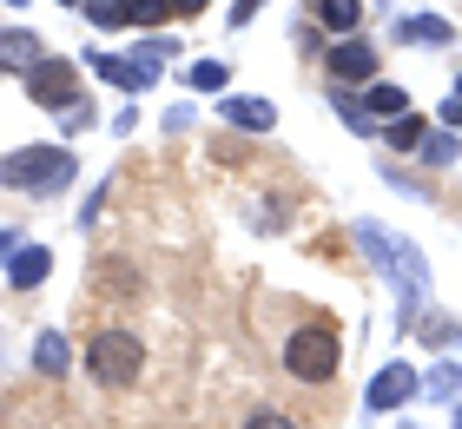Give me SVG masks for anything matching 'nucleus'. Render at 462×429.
Here are the masks:
<instances>
[{"mask_svg":"<svg viewBox=\"0 0 462 429\" xmlns=\"http://www.w3.org/2000/svg\"><path fill=\"white\" fill-rule=\"evenodd\" d=\"M337 357H344V343L330 324H298L284 337V370L304 377V383H330L337 377Z\"/></svg>","mask_w":462,"mask_h":429,"instance_id":"obj_1","label":"nucleus"},{"mask_svg":"<svg viewBox=\"0 0 462 429\" xmlns=\"http://www.w3.org/2000/svg\"><path fill=\"white\" fill-rule=\"evenodd\" d=\"M0 179L14 191H60L73 179V153H60V145H20V153L0 165Z\"/></svg>","mask_w":462,"mask_h":429,"instance_id":"obj_2","label":"nucleus"},{"mask_svg":"<svg viewBox=\"0 0 462 429\" xmlns=\"http://www.w3.org/2000/svg\"><path fill=\"white\" fill-rule=\"evenodd\" d=\"M87 363H93L99 383H133V377L145 370V350H139L133 331H99L93 350H87Z\"/></svg>","mask_w":462,"mask_h":429,"instance_id":"obj_3","label":"nucleus"},{"mask_svg":"<svg viewBox=\"0 0 462 429\" xmlns=\"http://www.w3.org/2000/svg\"><path fill=\"white\" fill-rule=\"evenodd\" d=\"M27 93L40 99V106H73L79 99V79H73V60H40V67L27 73Z\"/></svg>","mask_w":462,"mask_h":429,"instance_id":"obj_4","label":"nucleus"},{"mask_svg":"<svg viewBox=\"0 0 462 429\" xmlns=\"http://www.w3.org/2000/svg\"><path fill=\"white\" fill-rule=\"evenodd\" d=\"M370 73H376V53L364 47V40H344V47H330V79L356 86V79H370Z\"/></svg>","mask_w":462,"mask_h":429,"instance_id":"obj_5","label":"nucleus"},{"mask_svg":"<svg viewBox=\"0 0 462 429\" xmlns=\"http://www.w3.org/2000/svg\"><path fill=\"white\" fill-rule=\"evenodd\" d=\"M416 396V370H403V363H390L383 377L370 383V410H396V403Z\"/></svg>","mask_w":462,"mask_h":429,"instance_id":"obj_6","label":"nucleus"},{"mask_svg":"<svg viewBox=\"0 0 462 429\" xmlns=\"http://www.w3.org/2000/svg\"><path fill=\"white\" fill-rule=\"evenodd\" d=\"M0 67H7V73H20V67H40V40L27 33V27H7V33H0Z\"/></svg>","mask_w":462,"mask_h":429,"instance_id":"obj_7","label":"nucleus"},{"mask_svg":"<svg viewBox=\"0 0 462 429\" xmlns=\"http://www.w3.org/2000/svg\"><path fill=\"white\" fill-rule=\"evenodd\" d=\"M93 67H99V79L125 86V93H139V86H152V73H159V67H145V60H106V53H93Z\"/></svg>","mask_w":462,"mask_h":429,"instance_id":"obj_8","label":"nucleus"},{"mask_svg":"<svg viewBox=\"0 0 462 429\" xmlns=\"http://www.w3.org/2000/svg\"><path fill=\"white\" fill-rule=\"evenodd\" d=\"M218 113H225L231 126H245V133H271V99H251V93H245V99H225Z\"/></svg>","mask_w":462,"mask_h":429,"instance_id":"obj_9","label":"nucleus"},{"mask_svg":"<svg viewBox=\"0 0 462 429\" xmlns=\"http://www.w3.org/2000/svg\"><path fill=\"white\" fill-rule=\"evenodd\" d=\"M53 271V257L40 251V245H27V251H14V265H7V277H14V291H33L40 277Z\"/></svg>","mask_w":462,"mask_h":429,"instance_id":"obj_10","label":"nucleus"},{"mask_svg":"<svg viewBox=\"0 0 462 429\" xmlns=\"http://www.w3.org/2000/svg\"><path fill=\"white\" fill-rule=\"evenodd\" d=\"M310 14H318L330 33H350L356 20H364V0H310Z\"/></svg>","mask_w":462,"mask_h":429,"instance_id":"obj_11","label":"nucleus"},{"mask_svg":"<svg viewBox=\"0 0 462 429\" xmlns=\"http://www.w3.org/2000/svg\"><path fill=\"white\" fill-rule=\"evenodd\" d=\"M396 40H436V47H449V20H403Z\"/></svg>","mask_w":462,"mask_h":429,"instance_id":"obj_12","label":"nucleus"},{"mask_svg":"<svg viewBox=\"0 0 462 429\" xmlns=\"http://www.w3.org/2000/svg\"><path fill=\"white\" fill-rule=\"evenodd\" d=\"M165 14H179L172 0H125V20H139V27H159Z\"/></svg>","mask_w":462,"mask_h":429,"instance_id":"obj_13","label":"nucleus"},{"mask_svg":"<svg viewBox=\"0 0 462 429\" xmlns=\"http://www.w3.org/2000/svg\"><path fill=\"white\" fill-rule=\"evenodd\" d=\"M33 363H40V370H47V377H60V370H67V337H40Z\"/></svg>","mask_w":462,"mask_h":429,"instance_id":"obj_14","label":"nucleus"},{"mask_svg":"<svg viewBox=\"0 0 462 429\" xmlns=\"http://www.w3.org/2000/svg\"><path fill=\"white\" fill-rule=\"evenodd\" d=\"M403 106H410V99H403V86H370V106H364V113H390V119H396Z\"/></svg>","mask_w":462,"mask_h":429,"instance_id":"obj_15","label":"nucleus"},{"mask_svg":"<svg viewBox=\"0 0 462 429\" xmlns=\"http://www.w3.org/2000/svg\"><path fill=\"white\" fill-rule=\"evenodd\" d=\"M423 139H430V133H423V119H410V113L390 126V145H403V153H410V145H423Z\"/></svg>","mask_w":462,"mask_h":429,"instance_id":"obj_16","label":"nucleus"},{"mask_svg":"<svg viewBox=\"0 0 462 429\" xmlns=\"http://www.w3.org/2000/svg\"><path fill=\"white\" fill-rule=\"evenodd\" d=\"M192 86H199V93H218V86H225V67H218V60H199V67H192Z\"/></svg>","mask_w":462,"mask_h":429,"instance_id":"obj_17","label":"nucleus"},{"mask_svg":"<svg viewBox=\"0 0 462 429\" xmlns=\"http://www.w3.org/2000/svg\"><path fill=\"white\" fill-rule=\"evenodd\" d=\"M423 153H430V165H449L462 145H456V133H436V139H423Z\"/></svg>","mask_w":462,"mask_h":429,"instance_id":"obj_18","label":"nucleus"},{"mask_svg":"<svg viewBox=\"0 0 462 429\" xmlns=\"http://www.w3.org/2000/svg\"><path fill=\"white\" fill-rule=\"evenodd\" d=\"M60 126H67V133H87V126H93V106H87V99L60 106Z\"/></svg>","mask_w":462,"mask_h":429,"instance_id":"obj_19","label":"nucleus"},{"mask_svg":"<svg viewBox=\"0 0 462 429\" xmlns=\"http://www.w3.org/2000/svg\"><path fill=\"white\" fill-rule=\"evenodd\" d=\"M430 390H436V396H462V363H449V370H436V377H430Z\"/></svg>","mask_w":462,"mask_h":429,"instance_id":"obj_20","label":"nucleus"},{"mask_svg":"<svg viewBox=\"0 0 462 429\" xmlns=\"http://www.w3.org/2000/svg\"><path fill=\"white\" fill-rule=\"evenodd\" d=\"M93 27H119V20H125V7H119V0H93Z\"/></svg>","mask_w":462,"mask_h":429,"instance_id":"obj_21","label":"nucleus"},{"mask_svg":"<svg viewBox=\"0 0 462 429\" xmlns=\"http://www.w3.org/2000/svg\"><path fill=\"white\" fill-rule=\"evenodd\" d=\"M423 337H430V343H456L462 331H456V317H430V324H423Z\"/></svg>","mask_w":462,"mask_h":429,"instance_id":"obj_22","label":"nucleus"},{"mask_svg":"<svg viewBox=\"0 0 462 429\" xmlns=\"http://www.w3.org/2000/svg\"><path fill=\"white\" fill-rule=\"evenodd\" d=\"M106 291H139V277H133V271H125V265H119V257H113V265H106Z\"/></svg>","mask_w":462,"mask_h":429,"instance_id":"obj_23","label":"nucleus"},{"mask_svg":"<svg viewBox=\"0 0 462 429\" xmlns=\"http://www.w3.org/2000/svg\"><path fill=\"white\" fill-rule=\"evenodd\" d=\"M245 429H298V423H291V416H251Z\"/></svg>","mask_w":462,"mask_h":429,"instance_id":"obj_24","label":"nucleus"},{"mask_svg":"<svg viewBox=\"0 0 462 429\" xmlns=\"http://www.w3.org/2000/svg\"><path fill=\"white\" fill-rule=\"evenodd\" d=\"M258 7H264V0H238V7H231V27H245V20L258 14Z\"/></svg>","mask_w":462,"mask_h":429,"instance_id":"obj_25","label":"nucleus"},{"mask_svg":"<svg viewBox=\"0 0 462 429\" xmlns=\"http://www.w3.org/2000/svg\"><path fill=\"white\" fill-rule=\"evenodd\" d=\"M172 7H179V14H199V7H205V0H172Z\"/></svg>","mask_w":462,"mask_h":429,"instance_id":"obj_26","label":"nucleus"},{"mask_svg":"<svg viewBox=\"0 0 462 429\" xmlns=\"http://www.w3.org/2000/svg\"><path fill=\"white\" fill-rule=\"evenodd\" d=\"M0 251H7V231H0Z\"/></svg>","mask_w":462,"mask_h":429,"instance_id":"obj_27","label":"nucleus"},{"mask_svg":"<svg viewBox=\"0 0 462 429\" xmlns=\"http://www.w3.org/2000/svg\"><path fill=\"white\" fill-rule=\"evenodd\" d=\"M456 99H462V79H456Z\"/></svg>","mask_w":462,"mask_h":429,"instance_id":"obj_28","label":"nucleus"},{"mask_svg":"<svg viewBox=\"0 0 462 429\" xmlns=\"http://www.w3.org/2000/svg\"><path fill=\"white\" fill-rule=\"evenodd\" d=\"M456 429H462V410H456Z\"/></svg>","mask_w":462,"mask_h":429,"instance_id":"obj_29","label":"nucleus"}]
</instances>
